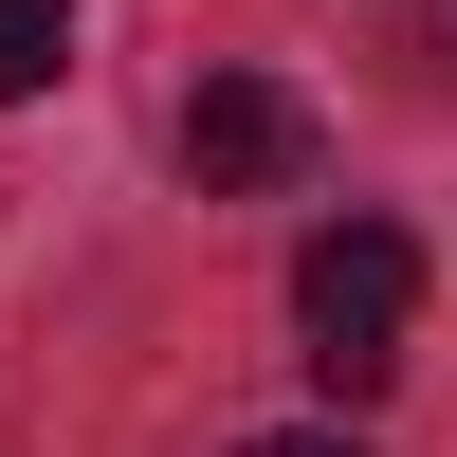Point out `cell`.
<instances>
[{"mask_svg":"<svg viewBox=\"0 0 457 457\" xmlns=\"http://www.w3.org/2000/svg\"><path fill=\"white\" fill-rule=\"evenodd\" d=\"M293 329H312V366L366 403V385L403 366V329H421V256H403L385 220H329V238L293 256Z\"/></svg>","mask_w":457,"mask_h":457,"instance_id":"6da1fadb","label":"cell"},{"mask_svg":"<svg viewBox=\"0 0 457 457\" xmlns=\"http://www.w3.org/2000/svg\"><path fill=\"white\" fill-rule=\"evenodd\" d=\"M183 165H202V202H275V183H312V92H275V73H202V92H183Z\"/></svg>","mask_w":457,"mask_h":457,"instance_id":"7a4b0ae2","label":"cell"},{"mask_svg":"<svg viewBox=\"0 0 457 457\" xmlns=\"http://www.w3.org/2000/svg\"><path fill=\"white\" fill-rule=\"evenodd\" d=\"M73 73V0H0V110H37Z\"/></svg>","mask_w":457,"mask_h":457,"instance_id":"3957f363","label":"cell"},{"mask_svg":"<svg viewBox=\"0 0 457 457\" xmlns=\"http://www.w3.org/2000/svg\"><path fill=\"white\" fill-rule=\"evenodd\" d=\"M238 457H366V439H238Z\"/></svg>","mask_w":457,"mask_h":457,"instance_id":"277c9868","label":"cell"}]
</instances>
